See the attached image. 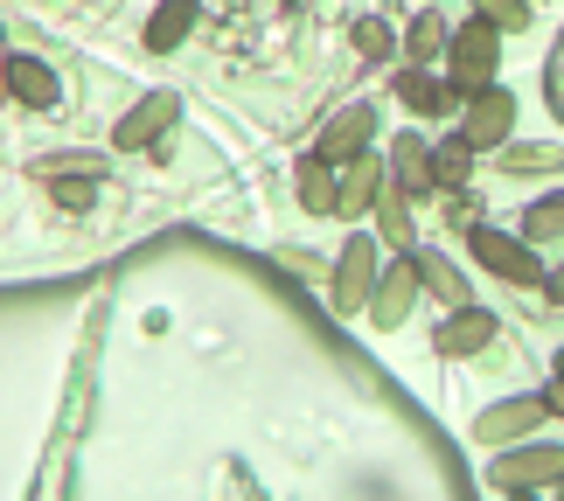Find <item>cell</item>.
I'll return each instance as SVG.
<instances>
[{"label": "cell", "mask_w": 564, "mask_h": 501, "mask_svg": "<svg viewBox=\"0 0 564 501\" xmlns=\"http://www.w3.org/2000/svg\"><path fill=\"white\" fill-rule=\"evenodd\" d=\"M495 50H502V35H495V21H467V29H453V98H474L495 70Z\"/></svg>", "instance_id": "1"}, {"label": "cell", "mask_w": 564, "mask_h": 501, "mask_svg": "<svg viewBox=\"0 0 564 501\" xmlns=\"http://www.w3.org/2000/svg\"><path fill=\"white\" fill-rule=\"evenodd\" d=\"M370 293H377V244L356 237V244L341 251V265H335V307L356 314V307H370Z\"/></svg>", "instance_id": "2"}, {"label": "cell", "mask_w": 564, "mask_h": 501, "mask_svg": "<svg viewBox=\"0 0 564 501\" xmlns=\"http://www.w3.org/2000/svg\"><path fill=\"white\" fill-rule=\"evenodd\" d=\"M474 258H481L488 272H502V279H516V286H544V265L523 251V244H509L502 230H474Z\"/></svg>", "instance_id": "3"}, {"label": "cell", "mask_w": 564, "mask_h": 501, "mask_svg": "<svg viewBox=\"0 0 564 501\" xmlns=\"http://www.w3.org/2000/svg\"><path fill=\"white\" fill-rule=\"evenodd\" d=\"M411 293H419V258H398V265L377 279V293H370V320L377 328H398V320L411 314Z\"/></svg>", "instance_id": "4"}, {"label": "cell", "mask_w": 564, "mask_h": 501, "mask_svg": "<svg viewBox=\"0 0 564 501\" xmlns=\"http://www.w3.org/2000/svg\"><path fill=\"white\" fill-rule=\"evenodd\" d=\"M509 126H516V98H509V91H488V84H481V91H474V105H467L460 140H467V146H495Z\"/></svg>", "instance_id": "5"}, {"label": "cell", "mask_w": 564, "mask_h": 501, "mask_svg": "<svg viewBox=\"0 0 564 501\" xmlns=\"http://www.w3.org/2000/svg\"><path fill=\"white\" fill-rule=\"evenodd\" d=\"M495 481H502V488H551V481H564V453H557V446L509 453V460L495 467Z\"/></svg>", "instance_id": "6"}, {"label": "cell", "mask_w": 564, "mask_h": 501, "mask_svg": "<svg viewBox=\"0 0 564 501\" xmlns=\"http://www.w3.org/2000/svg\"><path fill=\"white\" fill-rule=\"evenodd\" d=\"M544 411H551V397H509V404H495L488 418H481V439L488 446H509V439H523V432L544 425Z\"/></svg>", "instance_id": "7"}, {"label": "cell", "mask_w": 564, "mask_h": 501, "mask_svg": "<svg viewBox=\"0 0 564 501\" xmlns=\"http://www.w3.org/2000/svg\"><path fill=\"white\" fill-rule=\"evenodd\" d=\"M0 77H8V91H14L21 105H56V70H50V63L8 56V63H0Z\"/></svg>", "instance_id": "8"}, {"label": "cell", "mask_w": 564, "mask_h": 501, "mask_svg": "<svg viewBox=\"0 0 564 501\" xmlns=\"http://www.w3.org/2000/svg\"><path fill=\"white\" fill-rule=\"evenodd\" d=\"M167 119H175V98H167V91H154V98H140L133 112L119 119V146H147V140H154V133H161Z\"/></svg>", "instance_id": "9"}, {"label": "cell", "mask_w": 564, "mask_h": 501, "mask_svg": "<svg viewBox=\"0 0 564 501\" xmlns=\"http://www.w3.org/2000/svg\"><path fill=\"white\" fill-rule=\"evenodd\" d=\"M377 161L370 154H349V161H341V182H335V209H370L377 203Z\"/></svg>", "instance_id": "10"}, {"label": "cell", "mask_w": 564, "mask_h": 501, "mask_svg": "<svg viewBox=\"0 0 564 501\" xmlns=\"http://www.w3.org/2000/svg\"><path fill=\"white\" fill-rule=\"evenodd\" d=\"M488 341H495V314H481V307L453 314L446 328H440V348H446V356H474V348H488Z\"/></svg>", "instance_id": "11"}, {"label": "cell", "mask_w": 564, "mask_h": 501, "mask_svg": "<svg viewBox=\"0 0 564 501\" xmlns=\"http://www.w3.org/2000/svg\"><path fill=\"white\" fill-rule=\"evenodd\" d=\"M362 140H370V112H341L335 126H328V146H321V161H349V154H362Z\"/></svg>", "instance_id": "12"}, {"label": "cell", "mask_w": 564, "mask_h": 501, "mask_svg": "<svg viewBox=\"0 0 564 501\" xmlns=\"http://www.w3.org/2000/svg\"><path fill=\"white\" fill-rule=\"evenodd\" d=\"M188 21H195V0H167V8L154 14V29H147V50H175V42L188 35Z\"/></svg>", "instance_id": "13"}, {"label": "cell", "mask_w": 564, "mask_h": 501, "mask_svg": "<svg viewBox=\"0 0 564 501\" xmlns=\"http://www.w3.org/2000/svg\"><path fill=\"white\" fill-rule=\"evenodd\" d=\"M398 91H404L411 112H446V105H453V91H440V84H432L425 70H404V77H398Z\"/></svg>", "instance_id": "14"}, {"label": "cell", "mask_w": 564, "mask_h": 501, "mask_svg": "<svg viewBox=\"0 0 564 501\" xmlns=\"http://www.w3.org/2000/svg\"><path fill=\"white\" fill-rule=\"evenodd\" d=\"M300 203H307V209H335V174H328V161H307V167H300Z\"/></svg>", "instance_id": "15"}, {"label": "cell", "mask_w": 564, "mask_h": 501, "mask_svg": "<svg viewBox=\"0 0 564 501\" xmlns=\"http://www.w3.org/2000/svg\"><path fill=\"white\" fill-rule=\"evenodd\" d=\"M419 272L432 279V293H440L446 307H467V279L453 272V265H440V258H419Z\"/></svg>", "instance_id": "16"}, {"label": "cell", "mask_w": 564, "mask_h": 501, "mask_svg": "<svg viewBox=\"0 0 564 501\" xmlns=\"http://www.w3.org/2000/svg\"><path fill=\"white\" fill-rule=\"evenodd\" d=\"M564 161V146H509V174H551Z\"/></svg>", "instance_id": "17"}, {"label": "cell", "mask_w": 564, "mask_h": 501, "mask_svg": "<svg viewBox=\"0 0 564 501\" xmlns=\"http://www.w3.org/2000/svg\"><path fill=\"white\" fill-rule=\"evenodd\" d=\"M440 50H446V21L440 14H419V21H411V56L425 63V56H440Z\"/></svg>", "instance_id": "18"}, {"label": "cell", "mask_w": 564, "mask_h": 501, "mask_svg": "<svg viewBox=\"0 0 564 501\" xmlns=\"http://www.w3.org/2000/svg\"><path fill=\"white\" fill-rule=\"evenodd\" d=\"M398 174H404V188H411V195H432V174H425L419 140H398Z\"/></svg>", "instance_id": "19"}, {"label": "cell", "mask_w": 564, "mask_h": 501, "mask_svg": "<svg viewBox=\"0 0 564 501\" xmlns=\"http://www.w3.org/2000/svg\"><path fill=\"white\" fill-rule=\"evenodd\" d=\"M481 21H495V29H523L530 8L523 0H481Z\"/></svg>", "instance_id": "20"}, {"label": "cell", "mask_w": 564, "mask_h": 501, "mask_svg": "<svg viewBox=\"0 0 564 501\" xmlns=\"http://www.w3.org/2000/svg\"><path fill=\"white\" fill-rule=\"evenodd\" d=\"M523 230H530V237H557V230H564V195H557V203H536Z\"/></svg>", "instance_id": "21"}, {"label": "cell", "mask_w": 564, "mask_h": 501, "mask_svg": "<svg viewBox=\"0 0 564 501\" xmlns=\"http://www.w3.org/2000/svg\"><path fill=\"white\" fill-rule=\"evenodd\" d=\"M467 154H474V146H440V154H432V174H440V182L453 188V182L467 174Z\"/></svg>", "instance_id": "22"}, {"label": "cell", "mask_w": 564, "mask_h": 501, "mask_svg": "<svg viewBox=\"0 0 564 501\" xmlns=\"http://www.w3.org/2000/svg\"><path fill=\"white\" fill-rule=\"evenodd\" d=\"M383 237H398V244H411V216H404V203H383Z\"/></svg>", "instance_id": "23"}, {"label": "cell", "mask_w": 564, "mask_h": 501, "mask_svg": "<svg viewBox=\"0 0 564 501\" xmlns=\"http://www.w3.org/2000/svg\"><path fill=\"white\" fill-rule=\"evenodd\" d=\"M356 42H362V50H370V56H383V50H390V35H383V21H362V29H356Z\"/></svg>", "instance_id": "24"}, {"label": "cell", "mask_w": 564, "mask_h": 501, "mask_svg": "<svg viewBox=\"0 0 564 501\" xmlns=\"http://www.w3.org/2000/svg\"><path fill=\"white\" fill-rule=\"evenodd\" d=\"M56 195H63V203H70V209H84V203H91V182H63Z\"/></svg>", "instance_id": "25"}, {"label": "cell", "mask_w": 564, "mask_h": 501, "mask_svg": "<svg viewBox=\"0 0 564 501\" xmlns=\"http://www.w3.org/2000/svg\"><path fill=\"white\" fill-rule=\"evenodd\" d=\"M551 299H557V307H564V272H557V279H551Z\"/></svg>", "instance_id": "26"}, {"label": "cell", "mask_w": 564, "mask_h": 501, "mask_svg": "<svg viewBox=\"0 0 564 501\" xmlns=\"http://www.w3.org/2000/svg\"><path fill=\"white\" fill-rule=\"evenodd\" d=\"M551 411H564V377H557V390H551Z\"/></svg>", "instance_id": "27"}, {"label": "cell", "mask_w": 564, "mask_h": 501, "mask_svg": "<svg viewBox=\"0 0 564 501\" xmlns=\"http://www.w3.org/2000/svg\"><path fill=\"white\" fill-rule=\"evenodd\" d=\"M557 377H564V362H557Z\"/></svg>", "instance_id": "28"}]
</instances>
